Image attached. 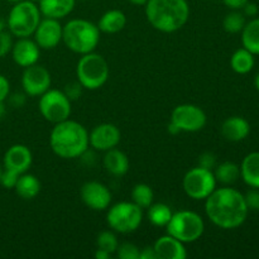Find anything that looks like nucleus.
Masks as SVG:
<instances>
[{"instance_id":"obj_1","label":"nucleus","mask_w":259,"mask_h":259,"mask_svg":"<svg viewBox=\"0 0 259 259\" xmlns=\"http://www.w3.org/2000/svg\"><path fill=\"white\" fill-rule=\"evenodd\" d=\"M204 201L207 219L220 229H237L247 220L249 209L244 194L234 187H217Z\"/></svg>"},{"instance_id":"obj_2","label":"nucleus","mask_w":259,"mask_h":259,"mask_svg":"<svg viewBox=\"0 0 259 259\" xmlns=\"http://www.w3.org/2000/svg\"><path fill=\"white\" fill-rule=\"evenodd\" d=\"M50 146L53 153L60 158H80L90 147L88 129L70 118L53 124L50 134Z\"/></svg>"},{"instance_id":"obj_3","label":"nucleus","mask_w":259,"mask_h":259,"mask_svg":"<svg viewBox=\"0 0 259 259\" xmlns=\"http://www.w3.org/2000/svg\"><path fill=\"white\" fill-rule=\"evenodd\" d=\"M144 7L149 24L162 33L177 32L190 18L187 0H148Z\"/></svg>"},{"instance_id":"obj_4","label":"nucleus","mask_w":259,"mask_h":259,"mask_svg":"<svg viewBox=\"0 0 259 259\" xmlns=\"http://www.w3.org/2000/svg\"><path fill=\"white\" fill-rule=\"evenodd\" d=\"M98 25L82 18L71 19L62 28V42L73 53L82 56L94 52L100 42Z\"/></svg>"},{"instance_id":"obj_5","label":"nucleus","mask_w":259,"mask_h":259,"mask_svg":"<svg viewBox=\"0 0 259 259\" xmlns=\"http://www.w3.org/2000/svg\"><path fill=\"white\" fill-rule=\"evenodd\" d=\"M42 19V14L37 3L32 0H20L14 3L7 18L8 30L13 37H32L35 28Z\"/></svg>"},{"instance_id":"obj_6","label":"nucleus","mask_w":259,"mask_h":259,"mask_svg":"<svg viewBox=\"0 0 259 259\" xmlns=\"http://www.w3.org/2000/svg\"><path fill=\"white\" fill-rule=\"evenodd\" d=\"M110 68L105 57L95 51L82 55L76 66L77 81L86 90H98L103 88L109 80Z\"/></svg>"},{"instance_id":"obj_7","label":"nucleus","mask_w":259,"mask_h":259,"mask_svg":"<svg viewBox=\"0 0 259 259\" xmlns=\"http://www.w3.org/2000/svg\"><path fill=\"white\" fill-rule=\"evenodd\" d=\"M166 232L185 244L194 243L204 234L205 222L197 212L191 210H180L172 214L171 220L166 225Z\"/></svg>"},{"instance_id":"obj_8","label":"nucleus","mask_w":259,"mask_h":259,"mask_svg":"<svg viewBox=\"0 0 259 259\" xmlns=\"http://www.w3.org/2000/svg\"><path fill=\"white\" fill-rule=\"evenodd\" d=\"M143 222V209L133 201H120L108 207L106 223L119 234H131L139 229Z\"/></svg>"},{"instance_id":"obj_9","label":"nucleus","mask_w":259,"mask_h":259,"mask_svg":"<svg viewBox=\"0 0 259 259\" xmlns=\"http://www.w3.org/2000/svg\"><path fill=\"white\" fill-rule=\"evenodd\" d=\"M72 101L66 96L63 90L48 89L45 94L39 96L38 109L43 118L50 123L56 124L70 118Z\"/></svg>"},{"instance_id":"obj_10","label":"nucleus","mask_w":259,"mask_h":259,"mask_svg":"<svg viewBox=\"0 0 259 259\" xmlns=\"http://www.w3.org/2000/svg\"><path fill=\"white\" fill-rule=\"evenodd\" d=\"M217 179L211 169L196 166L189 169L182 179L184 191L190 199L205 200L215 189H217Z\"/></svg>"},{"instance_id":"obj_11","label":"nucleus","mask_w":259,"mask_h":259,"mask_svg":"<svg viewBox=\"0 0 259 259\" xmlns=\"http://www.w3.org/2000/svg\"><path fill=\"white\" fill-rule=\"evenodd\" d=\"M169 121L179 128L180 133H196L205 128L207 116L200 106L194 104H181L172 110Z\"/></svg>"},{"instance_id":"obj_12","label":"nucleus","mask_w":259,"mask_h":259,"mask_svg":"<svg viewBox=\"0 0 259 259\" xmlns=\"http://www.w3.org/2000/svg\"><path fill=\"white\" fill-rule=\"evenodd\" d=\"M52 85L51 73L38 63L25 67L22 73V88L27 96H40Z\"/></svg>"},{"instance_id":"obj_13","label":"nucleus","mask_w":259,"mask_h":259,"mask_svg":"<svg viewBox=\"0 0 259 259\" xmlns=\"http://www.w3.org/2000/svg\"><path fill=\"white\" fill-rule=\"evenodd\" d=\"M81 201L94 211H104L108 209L113 200L109 187L99 181H88L80 189Z\"/></svg>"},{"instance_id":"obj_14","label":"nucleus","mask_w":259,"mask_h":259,"mask_svg":"<svg viewBox=\"0 0 259 259\" xmlns=\"http://www.w3.org/2000/svg\"><path fill=\"white\" fill-rule=\"evenodd\" d=\"M62 28L58 19L43 17L33 33V39L40 50H53L62 42Z\"/></svg>"},{"instance_id":"obj_15","label":"nucleus","mask_w":259,"mask_h":259,"mask_svg":"<svg viewBox=\"0 0 259 259\" xmlns=\"http://www.w3.org/2000/svg\"><path fill=\"white\" fill-rule=\"evenodd\" d=\"M121 133L113 123H101L89 133V146L99 152H106L118 147Z\"/></svg>"},{"instance_id":"obj_16","label":"nucleus","mask_w":259,"mask_h":259,"mask_svg":"<svg viewBox=\"0 0 259 259\" xmlns=\"http://www.w3.org/2000/svg\"><path fill=\"white\" fill-rule=\"evenodd\" d=\"M33 163V154L30 149L24 144H13L5 152L3 164L4 168L12 169L17 174L22 175L28 172Z\"/></svg>"},{"instance_id":"obj_17","label":"nucleus","mask_w":259,"mask_h":259,"mask_svg":"<svg viewBox=\"0 0 259 259\" xmlns=\"http://www.w3.org/2000/svg\"><path fill=\"white\" fill-rule=\"evenodd\" d=\"M12 58L18 66L25 68L38 63L40 56V48L34 39L27 38H18L17 42L13 43Z\"/></svg>"},{"instance_id":"obj_18","label":"nucleus","mask_w":259,"mask_h":259,"mask_svg":"<svg viewBox=\"0 0 259 259\" xmlns=\"http://www.w3.org/2000/svg\"><path fill=\"white\" fill-rule=\"evenodd\" d=\"M153 248L158 259H185L187 257L185 243L169 234L159 237L154 242Z\"/></svg>"},{"instance_id":"obj_19","label":"nucleus","mask_w":259,"mask_h":259,"mask_svg":"<svg viewBox=\"0 0 259 259\" xmlns=\"http://www.w3.org/2000/svg\"><path fill=\"white\" fill-rule=\"evenodd\" d=\"M220 133L229 142H242L250 134V124L245 118L233 115L225 119L220 126Z\"/></svg>"},{"instance_id":"obj_20","label":"nucleus","mask_w":259,"mask_h":259,"mask_svg":"<svg viewBox=\"0 0 259 259\" xmlns=\"http://www.w3.org/2000/svg\"><path fill=\"white\" fill-rule=\"evenodd\" d=\"M76 0H39L38 8L42 17L63 19L75 9Z\"/></svg>"},{"instance_id":"obj_21","label":"nucleus","mask_w":259,"mask_h":259,"mask_svg":"<svg viewBox=\"0 0 259 259\" xmlns=\"http://www.w3.org/2000/svg\"><path fill=\"white\" fill-rule=\"evenodd\" d=\"M104 168L114 177H121L129 171V158L123 151L118 148L109 149L103 158Z\"/></svg>"},{"instance_id":"obj_22","label":"nucleus","mask_w":259,"mask_h":259,"mask_svg":"<svg viewBox=\"0 0 259 259\" xmlns=\"http://www.w3.org/2000/svg\"><path fill=\"white\" fill-rule=\"evenodd\" d=\"M240 179L247 186L259 189V152H250L240 163Z\"/></svg>"},{"instance_id":"obj_23","label":"nucleus","mask_w":259,"mask_h":259,"mask_svg":"<svg viewBox=\"0 0 259 259\" xmlns=\"http://www.w3.org/2000/svg\"><path fill=\"white\" fill-rule=\"evenodd\" d=\"M98 28L106 34H115L121 32L126 25V15L119 9H111L104 13L99 19Z\"/></svg>"},{"instance_id":"obj_24","label":"nucleus","mask_w":259,"mask_h":259,"mask_svg":"<svg viewBox=\"0 0 259 259\" xmlns=\"http://www.w3.org/2000/svg\"><path fill=\"white\" fill-rule=\"evenodd\" d=\"M42 185L38 177H35L32 174H25L19 175L18 177L17 185H15L14 190L17 192L18 196L23 200H33L39 195Z\"/></svg>"},{"instance_id":"obj_25","label":"nucleus","mask_w":259,"mask_h":259,"mask_svg":"<svg viewBox=\"0 0 259 259\" xmlns=\"http://www.w3.org/2000/svg\"><path fill=\"white\" fill-rule=\"evenodd\" d=\"M255 57L247 48L242 47L235 51L230 57V67L235 73L247 75L254 68Z\"/></svg>"},{"instance_id":"obj_26","label":"nucleus","mask_w":259,"mask_h":259,"mask_svg":"<svg viewBox=\"0 0 259 259\" xmlns=\"http://www.w3.org/2000/svg\"><path fill=\"white\" fill-rule=\"evenodd\" d=\"M242 45L254 56H259V17L245 23L242 32Z\"/></svg>"},{"instance_id":"obj_27","label":"nucleus","mask_w":259,"mask_h":259,"mask_svg":"<svg viewBox=\"0 0 259 259\" xmlns=\"http://www.w3.org/2000/svg\"><path fill=\"white\" fill-rule=\"evenodd\" d=\"M212 172H214L218 184H222L223 186H230L240 179L239 164L230 161H225L223 163L217 164Z\"/></svg>"},{"instance_id":"obj_28","label":"nucleus","mask_w":259,"mask_h":259,"mask_svg":"<svg viewBox=\"0 0 259 259\" xmlns=\"http://www.w3.org/2000/svg\"><path fill=\"white\" fill-rule=\"evenodd\" d=\"M172 214H174V211H172L171 207L167 204H163V202H156L154 204L153 202L148 207L147 218H148L151 224L154 225V227L166 228V225L171 220Z\"/></svg>"},{"instance_id":"obj_29","label":"nucleus","mask_w":259,"mask_h":259,"mask_svg":"<svg viewBox=\"0 0 259 259\" xmlns=\"http://www.w3.org/2000/svg\"><path fill=\"white\" fill-rule=\"evenodd\" d=\"M132 201L142 209H148L154 200V192L147 184H137L132 189Z\"/></svg>"},{"instance_id":"obj_30","label":"nucleus","mask_w":259,"mask_h":259,"mask_svg":"<svg viewBox=\"0 0 259 259\" xmlns=\"http://www.w3.org/2000/svg\"><path fill=\"white\" fill-rule=\"evenodd\" d=\"M245 23H247L245 15L242 12L232 10L223 19V28H224L225 32L230 33V34H237V33L242 32Z\"/></svg>"},{"instance_id":"obj_31","label":"nucleus","mask_w":259,"mask_h":259,"mask_svg":"<svg viewBox=\"0 0 259 259\" xmlns=\"http://www.w3.org/2000/svg\"><path fill=\"white\" fill-rule=\"evenodd\" d=\"M96 245L99 249L110 253L111 255L116 252L119 247V240L116 233L114 230H104L96 238Z\"/></svg>"},{"instance_id":"obj_32","label":"nucleus","mask_w":259,"mask_h":259,"mask_svg":"<svg viewBox=\"0 0 259 259\" xmlns=\"http://www.w3.org/2000/svg\"><path fill=\"white\" fill-rule=\"evenodd\" d=\"M139 248L133 243H119V247L116 249V257L119 259H139Z\"/></svg>"},{"instance_id":"obj_33","label":"nucleus","mask_w":259,"mask_h":259,"mask_svg":"<svg viewBox=\"0 0 259 259\" xmlns=\"http://www.w3.org/2000/svg\"><path fill=\"white\" fill-rule=\"evenodd\" d=\"M13 43V35L9 30L0 32V58H4L12 52Z\"/></svg>"},{"instance_id":"obj_34","label":"nucleus","mask_w":259,"mask_h":259,"mask_svg":"<svg viewBox=\"0 0 259 259\" xmlns=\"http://www.w3.org/2000/svg\"><path fill=\"white\" fill-rule=\"evenodd\" d=\"M18 177H19V174L12 171V169H3L2 177H0V185L5 189H14L15 185H17Z\"/></svg>"},{"instance_id":"obj_35","label":"nucleus","mask_w":259,"mask_h":259,"mask_svg":"<svg viewBox=\"0 0 259 259\" xmlns=\"http://www.w3.org/2000/svg\"><path fill=\"white\" fill-rule=\"evenodd\" d=\"M82 90L83 88L81 86V83L78 82V81H73V82L67 83V85L65 86L63 93L66 94V96H67L71 101H75L81 98V95H82Z\"/></svg>"},{"instance_id":"obj_36","label":"nucleus","mask_w":259,"mask_h":259,"mask_svg":"<svg viewBox=\"0 0 259 259\" xmlns=\"http://www.w3.org/2000/svg\"><path fill=\"white\" fill-rule=\"evenodd\" d=\"M217 156H215L212 152H204L202 154H200L199 157V164L197 166L204 167V168L211 169L214 171V168L217 167Z\"/></svg>"},{"instance_id":"obj_37","label":"nucleus","mask_w":259,"mask_h":259,"mask_svg":"<svg viewBox=\"0 0 259 259\" xmlns=\"http://www.w3.org/2000/svg\"><path fill=\"white\" fill-rule=\"evenodd\" d=\"M244 199L249 211L250 210H259V189L250 187L249 191L244 195Z\"/></svg>"},{"instance_id":"obj_38","label":"nucleus","mask_w":259,"mask_h":259,"mask_svg":"<svg viewBox=\"0 0 259 259\" xmlns=\"http://www.w3.org/2000/svg\"><path fill=\"white\" fill-rule=\"evenodd\" d=\"M7 100H9V104L13 106V108H22L23 105L27 101V94L23 91V93H14L9 96H8Z\"/></svg>"},{"instance_id":"obj_39","label":"nucleus","mask_w":259,"mask_h":259,"mask_svg":"<svg viewBox=\"0 0 259 259\" xmlns=\"http://www.w3.org/2000/svg\"><path fill=\"white\" fill-rule=\"evenodd\" d=\"M10 94V82L4 75L0 73V103H4Z\"/></svg>"},{"instance_id":"obj_40","label":"nucleus","mask_w":259,"mask_h":259,"mask_svg":"<svg viewBox=\"0 0 259 259\" xmlns=\"http://www.w3.org/2000/svg\"><path fill=\"white\" fill-rule=\"evenodd\" d=\"M243 9V14L245 15V17H249V18H255L258 15V5L255 4V3H252V2H248L245 3L244 7L242 8Z\"/></svg>"},{"instance_id":"obj_41","label":"nucleus","mask_w":259,"mask_h":259,"mask_svg":"<svg viewBox=\"0 0 259 259\" xmlns=\"http://www.w3.org/2000/svg\"><path fill=\"white\" fill-rule=\"evenodd\" d=\"M139 259H158L153 245L152 247H144L143 249L139 250Z\"/></svg>"},{"instance_id":"obj_42","label":"nucleus","mask_w":259,"mask_h":259,"mask_svg":"<svg viewBox=\"0 0 259 259\" xmlns=\"http://www.w3.org/2000/svg\"><path fill=\"white\" fill-rule=\"evenodd\" d=\"M249 0H223L225 7H228L232 10H240Z\"/></svg>"},{"instance_id":"obj_43","label":"nucleus","mask_w":259,"mask_h":259,"mask_svg":"<svg viewBox=\"0 0 259 259\" xmlns=\"http://www.w3.org/2000/svg\"><path fill=\"white\" fill-rule=\"evenodd\" d=\"M94 257H95L96 259H110L111 258V254L110 253L105 252V250L103 249H96L95 253H94Z\"/></svg>"},{"instance_id":"obj_44","label":"nucleus","mask_w":259,"mask_h":259,"mask_svg":"<svg viewBox=\"0 0 259 259\" xmlns=\"http://www.w3.org/2000/svg\"><path fill=\"white\" fill-rule=\"evenodd\" d=\"M167 131H168V133L169 134H179L180 133V131H179V128H177L176 125H175V124H172L171 121H169V124H168V126H167Z\"/></svg>"},{"instance_id":"obj_45","label":"nucleus","mask_w":259,"mask_h":259,"mask_svg":"<svg viewBox=\"0 0 259 259\" xmlns=\"http://www.w3.org/2000/svg\"><path fill=\"white\" fill-rule=\"evenodd\" d=\"M129 3H132L133 5H138V7H144L147 4L148 0H128Z\"/></svg>"},{"instance_id":"obj_46","label":"nucleus","mask_w":259,"mask_h":259,"mask_svg":"<svg viewBox=\"0 0 259 259\" xmlns=\"http://www.w3.org/2000/svg\"><path fill=\"white\" fill-rule=\"evenodd\" d=\"M8 25H7V20H4L3 18H0V32L3 30H7Z\"/></svg>"},{"instance_id":"obj_47","label":"nucleus","mask_w":259,"mask_h":259,"mask_svg":"<svg viewBox=\"0 0 259 259\" xmlns=\"http://www.w3.org/2000/svg\"><path fill=\"white\" fill-rule=\"evenodd\" d=\"M5 114V105L4 103H0V118H3Z\"/></svg>"},{"instance_id":"obj_48","label":"nucleus","mask_w":259,"mask_h":259,"mask_svg":"<svg viewBox=\"0 0 259 259\" xmlns=\"http://www.w3.org/2000/svg\"><path fill=\"white\" fill-rule=\"evenodd\" d=\"M254 86H255V89L259 91V72L255 75V77H254Z\"/></svg>"},{"instance_id":"obj_49","label":"nucleus","mask_w":259,"mask_h":259,"mask_svg":"<svg viewBox=\"0 0 259 259\" xmlns=\"http://www.w3.org/2000/svg\"><path fill=\"white\" fill-rule=\"evenodd\" d=\"M5 2H9V3H18V2H20V0H5Z\"/></svg>"},{"instance_id":"obj_50","label":"nucleus","mask_w":259,"mask_h":259,"mask_svg":"<svg viewBox=\"0 0 259 259\" xmlns=\"http://www.w3.org/2000/svg\"><path fill=\"white\" fill-rule=\"evenodd\" d=\"M3 169H4V168H2V167H0V177H2V174H3Z\"/></svg>"},{"instance_id":"obj_51","label":"nucleus","mask_w":259,"mask_h":259,"mask_svg":"<svg viewBox=\"0 0 259 259\" xmlns=\"http://www.w3.org/2000/svg\"><path fill=\"white\" fill-rule=\"evenodd\" d=\"M32 2H34V3H38V2H39V0H32Z\"/></svg>"}]
</instances>
